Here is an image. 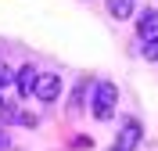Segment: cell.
<instances>
[{"mask_svg": "<svg viewBox=\"0 0 158 151\" xmlns=\"http://www.w3.org/2000/svg\"><path fill=\"white\" fill-rule=\"evenodd\" d=\"M7 148V133H4V126H0V151Z\"/></svg>", "mask_w": 158, "mask_h": 151, "instance_id": "9", "label": "cell"}, {"mask_svg": "<svg viewBox=\"0 0 158 151\" xmlns=\"http://www.w3.org/2000/svg\"><path fill=\"white\" fill-rule=\"evenodd\" d=\"M15 76H18V72H11V65H4V61H0V86H7Z\"/></svg>", "mask_w": 158, "mask_h": 151, "instance_id": "8", "label": "cell"}, {"mask_svg": "<svg viewBox=\"0 0 158 151\" xmlns=\"http://www.w3.org/2000/svg\"><path fill=\"white\" fill-rule=\"evenodd\" d=\"M137 36H140L144 43L158 36V11H155V7H144V11H140V18H137Z\"/></svg>", "mask_w": 158, "mask_h": 151, "instance_id": "4", "label": "cell"}, {"mask_svg": "<svg viewBox=\"0 0 158 151\" xmlns=\"http://www.w3.org/2000/svg\"><path fill=\"white\" fill-rule=\"evenodd\" d=\"M32 97L40 101V104H50V101L61 97V76H54V72H40V83H36V94Z\"/></svg>", "mask_w": 158, "mask_h": 151, "instance_id": "2", "label": "cell"}, {"mask_svg": "<svg viewBox=\"0 0 158 151\" xmlns=\"http://www.w3.org/2000/svg\"><path fill=\"white\" fill-rule=\"evenodd\" d=\"M144 58H148V61H158V36L144 43Z\"/></svg>", "mask_w": 158, "mask_h": 151, "instance_id": "7", "label": "cell"}, {"mask_svg": "<svg viewBox=\"0 0 158 151\" xmlns=\"http://www.w3.org/2000/svg\"><path fill=\"white\" fill-rule=\"evenodd\" d=\"M133 11H137V0H108V15L118 18V22L133 18Z\"/></svg>", "mask_w": 158, "mask_h": 151, "instance_id": "6", "label": "cell"}, {"mask_svg": "<svg viewBox=\"0 0 158 151\" xmlns=\"http://www.w3.org/2000/svg\"><path fill=\"white\" fill-rule=\"evenodd\" d=\"M115 104H118V90H115V83H97L94 86V94H90V115L97 122H108L111 115H115Z\"/></svg>", "mask_w": 158, "mask_h": 151, "instance_id": "1", "label": "cell"}, {"mask_svg": "<svg viewBox=\"0 0 158 151\" xmlns=\"http://www.w3.org/2000/svg\"><path fill=\"white\" fill-rule=\"evenodd\" d=\"M140 137H144V130H140V122L137 119H126L122 122V130H118L115 144H111V151H133L140 144Z\"/></svg>", "mask_w": 158, "mask_h": 151, "instance_id": "3", "label": "cell"}, {"mask_svg": "<svg viewBox=\"0 0 158 151\" xmlns=\"http://www.w3.org/2000/svg\"><path fill=\"white\" fill-rule=\"evenodd\" d=\"M15 83H18V94H22V97H32V94H36V83H40V72L32 69V65H22L18 76H15Z\"/></svg>", "mask_w": 158, "mask_h": 151, "instance_id": "5", "label": "cell"}]
</instances>
